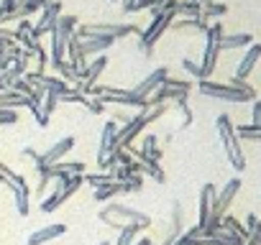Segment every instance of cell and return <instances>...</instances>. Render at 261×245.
<instances>
[{"label":"cell","mask_w":261,"mask_h":245,"mask_svg":"<svg viewBox=\"0 0 261 245\" xmlns=\"http://www.w3.org/2000/svg\"><path fill=\"white\" fill-rule=\"evenodd\" d=\"M215 128H218V136H220V143H223V151L230 161V166L236 171H243L246 169V156H243V146H241V138L236 133V126L230 122V117L223 112L218 115L215 120Z\"/></svg>","instance_id":"6da1fadb"},{"label":"cell","mask_w":261,"mask_h":245,"mask_svg":"<svg viewBox=\"0 0 261 245\" xmlns=\"http://www.w3.org/2000/svg\"><path fill=\"white\" fill-rule=\"evenodd\" d=\"M74 28H77V16H59L57 23L51 26V31H49V36H51V67L64 62L67 39L74 34Z\"/></svg>","instance_id":"7a4b0ae2"},{"label":"cell","mask_w":261,"mask_h":245,"mask_svg":"<svg viewBox=\"0 0 261 245\" xmlns=\"http://www.w3.org/2000/svg\"><path fill=\"white\" fill-rule=\"evenodd\" d=\"M90 95H92V97H97L102 105H105V102H110V105H118V107H120V105H125V107H139V112L149 110V100H144V97H139V95H134V92L118 89V87L95 84Z\"/></svg>","instance_id":"3957f363"},{"label":"cell","mask_w":261,"mask_h":245,"mask_svg":"<svg viewBox=\"0 0 261 245\" xmlns=\"http://www.w3.org/2000/svg\"><path fill=\"white\" fill-rule=\"evenodd\" d=\"M223 23L215 21L213 26H207L205 31V51H202V62H200V69H202V79H210V74L215 72L218 67V56H220V39H223Z\"/></svg>","instance_id":"277c9868"},{"label":"cell","mask_w":261,"mask_h":245,"mask_svg":"<svg viewBox=\"0 0 261 245\" xmlns=\"http://www.w3.org/2000/svg\"><path fill=\"white\" fill-rule=\"evenodd\" d=\"M174 18H177L174 11H164V13L154 16L151 23H149V28L139 34V51H141V54H151L154 46H156V41H162L164 31L172 28V21H174Z\"/></svg>","instance_id":"5b68a950"},{"label":"cell","mask_w":261,"mask_h":245,"mask_svg":"<svg viewBox=\"0 0 261 245\" xmlns=\"http://www.w3.org/2000/svg\"><path fill=\"white\" fill-rule=\"evenodd\" d=\"M74 34L80 39H90V36H113L115 41L130 34H141L134 23H82L74 28Z\"/></svg>","instance_id":"8992f818"},{"label":"cell","mask_w":261,"mask_h":245,"mask_svg":"<svg viewBox=\"0 0 261 245\" xmlns=\"http://www.w3.org/2000/svg\"><path fill=\"white\" fill-rule=\"evenodd\" d=\"M197 89H200V95H205V97H215V100H223V102H248V100H253L251 95H246V92L230 87L228 82L200 79V87H197Z\"/></svg>","instance_id":"52a82bcc"},{"label":"cell","mask_w":261,"mask_h":245,"mask_svg":"<svg viewBox=\"0 0 261 245\" xmlns=\"http://www.w3.org/2000/svg\"><path fill=\"white\" fill-rule=\"evenodd\" d=\"M238 189H241V179L233 176V179L223 187V192L215 194V202H213V212H210V222H207V227H220V220H223V215L228 212V207L233 204ZM207 227H205V230H207Z\"/></svg>","instance_id":"ba28073f"},{"label":"cell","mask_w":261,"mask_h":245,"mask_svg":"<svg viewBox=\"0 0 261 245\" xmlns=\"http://www.w3.org/2000/svg\"><path fill=\"white\" fill-rule=\"evenodd\" d=\"M72 148H74V138H72V136H67V138H59V141H57V143H54L49 151L36 154V159H34V161H36V174H39L41 169H46V166L59 164V161H62V159H64V156H67Z\"/></svg>","instance_id":"9c48e42d"},{"label":"cell","mask_w":261,"mask_h":245,"mask_svg":"<svg viewBox=\"0 0 261 245\" xmlns=\"http://www.w3.org/2000/svg\"><path fill=\"white\" fill-rule=\"evenodd\" d=\"M100 212H102V215H110V217H115V220H120L123 225H125V222H141L144 230L151 227V217H149L146 212H139V209L125 207V204H105Z\"/></svg>","instance_id":"30bf717a"},{"label":"cell","mask_w":261,"mask_h":245,"mask_svg":"<svg viewBox=\"0 0 261 245\" xmlns=\"http://www.w3.org/2000/svg\"><path fill=\"white\" fill-rule=\"evenodd\" d=\"M108 62H110V59H108V56H102V54H100V56H97L95 62H87V69H85L82 79H80V82L74 84V89H77V92H82V95H90V92H92V87L97 84L100 74L105 72Z\"/></svg>","instance_id":"8fae6325"},{"label":"cell","mask_w":261,"mask_h":245,"mask_svg":"<svg viewBox=\"0 0 261 245\" xmlns=\"http://www.w3.org/2000/svg\"><path fill=\"white\" fill-rule=\"evenodd\" d=\"M62 16V0H51L49 6H44L41 8V16H39V23H34V31H31V36L39 41L44 34H49L51 31V26L57 23V18Z\"/></svg>","instance_id":"7c38bea8"},{"label":"cell","mask_w":261,"mask_h":245,"mask_svg":"<svg viewBox=\"0 0 261 245\" xmlns=\"http://www.w3.org/2000/svg\"><path fill=\"white\" fill-rule=\"evenodd\" d=\"M118 122L115 120H108L102 126V133H100V148H97V166L118 148Z\"/></svg>","instance_id":"4fadbf2b"},{"label":"cell","mask_w":261,"mask_h":245,"mask_svg":"<svg viewBox=\"0 0 261 245\" xmlns=\"http://www.w3.org/2000/svg\"><path fill=\"white\" fill-rule=\"evenodd\" d=\"M169 77V72H167V67H159V69H154L144 82H139L134 89H130V92H134V95H139V97H144V100H149L162 84H164V79Z\"/></svg>","instance_id":"5bb4252c"},{"label":"cell","mask_w":261,"mask_h":245,"mask_svg":"<svg viewBox=\"0 0 261 245\" xmlns=\"http://www.w3.org/2000/svg\"><path fill=\"white\" fill-rule=\"evenodd\" d=\"M215 184H202L200 189V215H197V227L205 230L210 222V212H213V202H215Z\"/></svg>","instance_id":"9a60e30c"},{"label":"cell","mask_w":261,"mask_h":245,"mask_svg":"<svg viewBox=\"0 0 261 245\" xmlns=\"http://www.w3.org/2000/svg\"><path fill=\"white\" fill-rule=\"evenodd\" d=\"M80 39V36H77ZM115 44V39L113 36H90V39H80V54L87 59V56H92V54H102L105 49H110Z\"/></svg>","instance_id":"2e32d148"},{"label":"cell","mask_w":261,"mask_h":245,"mask_svg":"<svg viewBox=\"0 0 261 245\" xmlns=\"http://www.w3.org/2000/svg\"><path fill=\"white\" fill-rule=\"evenodd\" d=\"M64 232H67V225H62V222L44 225V227H39L36 232L29 235V245H44V242H51L54 237H59V235H64Z\"/></svg>","instance_id":"e0dca14e"},{"label":"cell","mask_w":261,"mask_h":245,"mask_svg":"<svg viewBox=\"0 0 261 245\" xmlns=\"http://www.w3.org/2000/svg\"><path fill=\"white\" fill-rule=\"evenodd\" d=\"M258 59H261V44H251V46L246 49V54H243L238 69H236V77H238V79H246V77L253 72V67H256Z\"/></svg>","instance_id":"ac0fdd59"},{"label":"cell","mask_w":261,"mask_h":245,"mask_svg":"<svg viewBox=\"0 0 261 245\" xmlns=\"http://www.w3.org/2000/svg\"><path fill=\"white\" fill-rule=\"evenodd\" d=\"M34 100L23 97L21 92L16 89H8V92H0V110H16V107H31Z\"/></svg>","instance_id":"d6986e66"},{"label":"cell","mask_w":261,"mask_h":245,"mask_svg":"<svg viewBox=\"0 0 261 245\" xmlns=\"http://www.w3.org/2000/svg\"><path fill=\"white\" fill-rule=\"evenodd\" d=\"M144 230V225L141 222H125L120 230H118V240H115V245H134L136 240H139V232Z\"/></svg>","instance_id":"ffe728a7"},{"label":"cell","mask_w":261,"mask_h":245,"mask_svg":"<svg viewBox=\"0 0 261 245\" xmlns=\"http://www.w3.org/2000/svg\"><path fill=\"white\" fill-rule=\"evenodd\" d=\"M174 16H182V18H202V6L195 3V0H177Z\"/></svg>","instance_id":"44dd1931"},{"label":"cell","mask_w":261,"mask_h":245,"mask_svg":"<svg viewBox=\"0 0 261 245\" xmlns=\"http://www.w3.org/2000/svg\"><path fill=\"white\" fill-rule=\"evenodd\" d=\"M251 44H253V36L251 34H233V36H223L220 39V51L243 49V46H251Z\"/></svg>","instance_id":"7402d4cb"},{"label":"cell","mask_w":261,"mask_h":245,"mask_svg":"<svg viewBox=\"0 0 261 245\" xmlns=\"http://www.w3.org/2000/svg\"><path fill=\"white\" fill-rule=\"evenodd\" d=\"M146 159H151V161H162V148H159V141H156V136H144L141 138V148H139Z\"/></svg>","instance_id":"603a6c76"},{"label":"cell","mask_w":261,"mask_h":245,"mask_svg":"<svg viewBox=\"0 0 261 245\" xmlns=\"http://www.w3.org/2000/svg\"><path fill=\"white\" fill-rule=\"evenodd\" d=\"M118 194H123L120 181H110V184H105V187H100V189H95V192H92L95 202H110V199H113V197H118Z\"/></svg>","instance_id":"cb8c5ba5"},{"label":"cell","mask_w":261,"mask_h":245,"mask_svg":"<svg viewBox=\"0 0 261 245\" xmlns=\"http://www.w3.org/2000/svg\"><path fill=\"white\" fill-rule=\"evenodd\" d=\"M172 28H177V31L192 28V31L205 34V31H207V21H205V18H179V21H172Z\"/></svg>","instance_id":"d4e9b609"},{"label":"cell","mask_w":261,"mask_h":245,"mask_svg":"<svg viewBox=\"0 0 261 245\" xmlns=\"http://www.w3.org/2000/svg\"><path fill=\"white\" fill-rule=\"evenodd\" d=\"M220 227H223V230H228V232H233V235H238L241 240H248V230H246V227H243L236 217H230V215H223Z\"/></svg>","instance_id":"484cf974"},{"label":"cell","mask_w":261,"mask_h":245,"mask_svg":"<svg viewBox=\"0 0 261 245\" xmlns=\"http://www.w3.org/2000/svg\"><path fill=\"white\" fill-rule=\"evenodd\" d=\"M236 133H238L241 141H261V126H253V122H248V126H238Z\"/></svg>","instance_id":"4316f807"},{"label":"cell","mask_w":261,"mask_h":245,"mask_svg":"<svg viewBox=\"0 0 261 245\" xmlns=\"http://www.w3.org/2000/svg\"><path fill=\"white\" fill-rule=\"evenodd\" d=\"M110 181H115V179H113V174H108V171H100V174H85V184H90L92 189H100V187H105V184H110Z\"/></svg>","instance_id":"83f0119b"},{"label":"cell","mask_w":261,"mask_h":245,"mask_svg":"<svg viewBox=\"0 0 261 245\" xmlns=\"http://www.w3.org/2000/svg\"><path fill=\"white\" fill-rule=\"evenodd\" d=\"M228 13V6H223V3H207V6H202V18L207 21V18H223Z\"/></svg>","instance_id":"f1b7e54d"},{"label":"cell","mask_w":261,"mask_h":245,"mask_svg":"<svg viewBox=\"0 0 261 245\" xmlns=\"http://www.w3.org/2000/svg\"><path fill=\"white\" fill-rule=\"evenodd\" d=\"M120 187H123V192H141L144 189V179H141V174H128L120 181Z\"/></svg>","instance_id":"f546056e"},{"label":"cell","mask_w":261,"mask_h":245,"mask_svg":"<svg viewBox=\"0 0 261 245\" xmlns=\"http://www.w3.org/2000/svg\"><path fill=\"white\" fill-rule=\"evenodd\" d=\"M57 105H59V95H57V92H46L44 100H41V112H44V117H51V112L57 110Z\"/></svg>","instance_id":"4dcf8cb0"},{"label":"cell","mask_w":261,"mask_h":245,"mask_svg":"<svg viewBox=\"0 0 261 245\" xmlns=\"http://www.w3.org/2000/svg\"><path fill=\"white\" fill-rule=\"evenodd\" d=\"M174 105H177V110L182 112V128H190V126H192V110H190L187 100H177Z\"/></svg>","instance_id":"1f68e13d"},{"label":"cell","mask_w":261,"mask_h":245,"mask_svg":"<svg viewBox=\"0 0 261 245\" xmlns=\"http://www.w3.org/2000/svg\"><path fill=\"white\" fill-rule=\"evenodd\" d=\"M228 84L230 87H236V89H241V92H246V95H251V97H256V89L246 82V79H238V77H233V79H228Z\"/></svg>","instance_id":"d6a6232c"},{"label":"cell","mask_w":261,"mask_h":245,"mask_svg":"<svg viewBox=\"0 0 261 245\" xmlns=\"http://www.w3.org/2000/svg\"><path fill=\"white\" fill-rule=\"evenodd\" d=\"M164 84H167V87L185 89V92H190V89H192V82H187V79H177V77H167V79H164Z\"/></svg>","instance_id":"836d02e7"},{"label":"cell","mask_w":261,"mask_h":245,"mask_svg":"<svg viewBox=\"0 0 261 245\" xmlns=\"http://www.w3.org/2000/svg\"><path fill=\"white\" fill-rule=\"evenodd\" d=\"M13 122H18L16 110H0V126H13Z\"/></svg>","instance_id":"e575fe53"},{"label":"cell","mask_w":261,"mask_h":245,"mask_svg":"<svg viewBox=\"0 0 261 245\" xmlns=\"http://www.w3.org/2000/svg\"><path fill=\"white\" fill-rule=\"evenodd\" d=\"M182 67H185V69H187L195 79H202V69H200V64H195L192 59H182Z\"/></svg>","instance_id":"d590c367"},{"label":"cell","mask_w":261,"mask_h":245,"mask_svg":"<svg viewBox=\"0 0 261 245\" xmlns=\"http://www.w3.org/2000/svg\"><path fill=\"white\" fill-rule=\"evenodd\" d=\"M85 107H87L90 112H95V115H102V112H105V105H102V102H100L97 97H87Z\"/></svg>","instance_id":"8d00e7d4"},{"label":"cell","mask_w":261,"mask_h":245,"mask_svg":"<svg viewBox=\"0 0 261 245\" xmlns=\"http://www.w3.org/2000/svg\"><path fill=\"white\" fill-rule=\"evenodd\" d=\"M16 11H18V0H0V13L13 16Z\"/></svg>","instance_id":"74e56055"},{"label":"cell","mask_w":261,"mask_h":245,"mask_svg":"<svg viewBox=\"0 0 261 245\" xmlns=\"http://www.w3.org/2000/svg\"><path fill=\"white\" fill-rule=\"evenodd\" d=\"M172 245H200V237H192V235H187V232H182Z\"/></svg>","instance_id":"f35d334b"},{"label":"cell","mask_w":261,"mask_h":245,"mask_svg":"<svg viewBox=\"0 0 261 245\" xmlns=\"http://www.w3.org/2000/svg\"><path fill=\"white\" fill-rule=\"evenodd\" d=\"M251 122L253 126H261V102H253V112H251Z\"/></svg>","instance_id":"ab89813d"},{"label":"cell","mask_w":261,"mask_h":245,"mask_svg":"<svg viewBox=\"0 0 261 245\" xmlns=\"http://www.w3.org/2000/svg\"><path fill=\"white\" fill-rule=\"evenodd\" d=\"M110 120H115V122H120V128H123V126H125V122H130V115H125L123 110H115Z\"/></svg>","instance_id":"60d3db41"},{"label":"cell","mask_w":261,"mask_h":245,"mask_svg":"<svg viewBox=\"0 0 261 245\" xmlns=\"http://www.w3.org/2000/svg\"><path fill=\"white\" fill-rule=\"evenodd\" d=\"M31 31H34V23H31V21H26V18H21V21H18L16 34H31Z\"/></svg>","instance_id":"b9f144b4"},{"label":"cell","mask_w":261,"mask_h":245,"mask_svg":"<svg viewBox=\"0 0 261 245\" xmlns=\"http://www.w3.org/2000/svg\"><path fill=\"white\" fill-rule=\"evenodd\" d=\"M256 225H258V217H256V215H248V217H246V230H248V235L256 230Z\"/></svg>","instance_id":"7bdbcfd3"},{"label":"cell","mask_w":261,"mask_h":245,"mask_svg":"<svg viewBox=\"0 0 261 245\" xmlns=\"http://www.w3.org/2000/svg\"><path fill=\"white\" fill-rule=\"evenodd\" d=\"M46 184H49V179L39 176V184H36V194H39V197H44V189H46Z\"/></svg>","instance_id":"ee69618b"},{"label":"cell","mask_w":261,"mask_h":245,"mask_svg":"<svg viewBox=\"0 0 261 245\" xmlns=\"http://www.w3.org/2000/svg\"><path fill=\"white\" fill-rule=\"evenodd\" d=\"M134 245H154V240H149V237H141V240H136Z\"/></svg>","instance_id":"f6af8a7d"},{"label":"cell","mask_w":261,"mask_h":245,"mask_svg":"<svg viewBox=\"0 0 261 245\" xmlns=\"http://www.w3.org/2000/svg\"><path fill=\"white\" fill-rule=\"evenodd\" d=\"M207 3H213V0H200V6H207Z\"/></svg>","instance_id":"bcb514c9"},{"label":"cell","mask_w":261,"mask_h":245,"mask_svg":"<svg viewBox=\"0 0 261 245\" xmlns=\"http://www.w3.org/2000/svg\"><path fill=\"white\" fill-rule=\"evenodd\" d=\"M97 245H110V242H108V240H100V242H97Z\"/></svg>","instance_id":"7dc6e473"},{"label":"cell","mask_w":261,"mask_h":245,"mask_svg":"<svg viewBox=\"0 0 261 245\" xmlns=\"http://www.w3.org/2000/svg\"><path fill=\"white\" fill-rule=\"evenodd\" d=\"M108 3H120V0H108Z\"/></svg>","instance_id":"c3c4849f"},{"label":"cell","mask_w":261,"mask_h":245,"mask_svg":"<svg viewBox=\"0 0 261 245\" xmlns=\"http://www.w3.org/2000/svg\"><path fill=\"white\" fill-rule=\"evenodd\" d=\"M195 3H200V0H195Z\"/></svg>","instance_id":"681fc988"},{"label":"cell","mask_w":261,"mask_h":245,"mask_svg":"<svg viewBox=\"0 0 261 245\" xmlns=\"http://www.w3.org/2000/svg\"><path fill=\"white\" fill-rule=\"evenodd\" d=\"M258 102H261V97H258Z\"/></svg>","instance_id":"f907efd6"},{"label":"cell","mask_w":261,"mask_h":245,"mask_svg":"<svg viewBox=\"0 0 261 245\" xmlns=\"http://www.w3.org/2000/svg\"><path fill=\"white\" fill-rule=\"evenodd\" d=\"M243 245H246V242H243Z\"/></svg>","instance_id":"816d5d0a"}]
</instances>
